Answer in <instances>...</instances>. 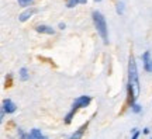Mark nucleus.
<instances>
[{
  "label": "nucleus",
  "instance_id": "nucleus-11",
  "mask_svg": "<svg viewBox=\"0 0 152 139\" xmlns=\"http://www.w3.org/2000/svg\"><path fill=\"white\" fill-rule=\"evenodd\" d=\"M76 112H77V111H75L73 108H71V111H69V112H66V115L64 117V124H65V125H69V124L73 121V118H75V115H76Z\"/></svg>",
  "mask_w": 152,
  "mask_h": 139
},
{
  "label": "nucleus",
  "instance_id": "nucleus-22",
  "mask_svg": "<svg viewBox=\"0 0 152 139\" xmlns=\"http://www.w3.org/2000/svg\"><path fill=\"white\" fill-rule=\"evenodd\" d=\"M151 139H152V138H151Z\"/></svg>",
  "mask_w": 152,
  "mask_h": 139
},
{
  "label": "nucleus",
  "instance_id": "nucleus-9",
  "mask_svg": "<svg viewBox=\"0 0 152 139\" xmlns=\"http://www.w3.org/2000/svg\"><path fill=\"white\" fill-rule=\"evenodd\" d=\"M28 139H48V138L41 132V129L33 128L30 129V132H28Z\"/></svg>",
  "mask_w": 152,
  "mask_h": 139
},
{
  "label": "nucleus",
  "instance_id": "nucleus-10",
  "mask_svg": "<svg viewBox=\"0 0 152 139\" xmlns=\"http://www.w3.org/2000/svg\"><path fill=\"white\" fill-rule=\"evenodd\" d=\"M87 0H65V6L68 9H73L79 4H86Z\"/></svg>",
  "mask_w": 152,
  "mask_h": 139
},
{
  "label": "nucleus",
  "instance_id": "nucleus-14",
  "mask_svg": "<svg viewBox=\"0 0 152 139\" xmlns=\"http://www.w3.org/2000/svg\"><path fill=\"white\" fill-rule=\"evenodd\" d=\"M124 10H125V6L123 1H117L115 3V13L118 14V16H123L124 14Z\"/></svg>",
  "mask_w": 152,
  "mask_h": 139
},
{
  "label": "nucleus",
  "instance_id": "nucleus-8",
  "mask_svg": "<svg viewBox=\"0 0 152 139\" xmlns=\"http://www.w3.org/2000/svg\"><path fill=\"white\" fill-rule=\"evenodd\" d=\"M35 31L38 34H45V35H54L55 34V28H52L48 24H38L35 27Z\"/></svg>",
  "mask_w": 152,
  "mask_h": 139
},
{
  "label": "nucleus",
  "instance_id": "nucleus-2",
  "mask_svg": "<svg viewBox=\"0 0 152 139\" xmlns=\"http://www.w3.org/2000/svg\"><path fill=\"white\" fill-rule=\"evenodd\" d=\"M92 21L100 38L107 45L109 44V25H107V21H106V17L103 16V13L99 10H94L92 13Z\"/></svg>",
  "mask_w": 152,
  "mask_h": 139
},
{
  "label": "nucleus",
  "instance_id": "nucleus-15",
  "mask_svg": "<svg viewBox=\"0 0 152 139\" xmlns=\"http://www.w3.org/2000/svg\"><path fill=\"white\" fill-rule=\"evenodd\" d=\"M130 107H131V111L134 112V114H140V112L142 111V107L138 104V103H134V104H132V106H130Z\"/></svg>",
  "mask_w": 152,
  "mask_h": 139
},
{
  "label": "nucleus",
  "instance_id": "nucleus-16",
  "mask_svg": "<svg viewBox=\"0 0 152 139\" xmlns=\"http://www.w3.org/2000/svg\"><path fill=\"white\" fill-rule=\"evenodd\" d=\"M17 136L18 139H28V132H24L21 128L17 129Z\"/></svg>",
  "mask_w": 152,
  "mask_h": 139
},
{
  "label": "nucleus",
  "instance_id": "nucleus-3",
  "mask_svg": "<svg viewBox=\"0 0 152 139\" xmlns=\"http://www.w3.org/2000/svg\"><path fill=\"white\" fill-rule=\"evenodd\" d=\"M90 103H92V97L90 96H79L75 98V101L72 104V108H73L75 111H79L82 108L89 107Z\"/></svg>",
  "mask_w": 152,
  "mask_h": 139
},
{
  "label": "nucleus",
  "instance_id": "nucleus-13",
  "mask_svg": "<svg viewBox=\"0 0 152 139\" xmlns=\"http://www.w3.org/2000/svg\"><path fill=\"white\" fill-rule=\"evenodd\" d=\"M17 3H18V6H20V7H23V9L26 10V9L33 7L34 0H17Z\"/></svg>",
  "mask_w": 152,
  "mask_h": 139
},
{
  "label": "nucleus",
  "instance_id": "nucleus-1",
  "mask_svg": "<svg viewBox=\"0 0 152 139\" xmlns=\"http://www.w3.org/2000/svg\"><path fill=\"white\" fill-rule=\"evenodd\" d=\"M127 98H128V104L132 106L137 103L138 97H140V91H141V84H140V73H138V68H137V62L134 55H130L128 58V70H127Z\"/></svg>",
  "mask_w": 152,
  "mask_h": 139
},
{
  "label": "nucleus",
  "instance_id": "nucleus-18",
  "mask_svg": "<svg viewBox=\"0 0 152 139\" xmlns=\"http://www.w3.org/2000/svg\"><path fill=\"white\" fill-rule=\"evenodd\" d=\"M58 28H59V30H65V28H66V24H65V23L61 21L59 24H58Z\"/></svg>",
  "mask_w": 152,
  "mask_h": 139
},
{
  "label": "nucleus",
  "instance_id": "nucleus-21",
  "mask_svg": "<svg viewBox=\"0 0 152 139\" xmlns=\"http://www.w3.org/2000/svg\"><path fill=\"white\" fill-rule=\"evenodd\" d=\"M94 1H96V3H100V1H102V0H94Z\"/></svg>",
  "mask_w": 152,
  "mask_h": 139
},
{
  "label": "nucleus",
  "instance_id": "nucleus-20",
  "mask_svg": "<svg viewBox=\"0 0 152 139\" xmlns=\"http://www.w3.org/2000/svg\"><path fill=\"white\" fill-rule=\"evenodd\" d=\"M7 82H9V83H11V75H9L7 77H6V83H7Z\"/></svg>",
  "mask_w": 152,
  "mask_h": 139
},
{
  "label": "nucleus",
  "instance_id": "nucleus-19",
  "mask_svg": "<svg viewBox=\"0 0 152 139\" xmlns=\"http://www.w3.org/2000/svg\"><path fill=\"white\" fill-rule=\"evenodd\" d=\"M142 134L148 135V134H149V128H144V131H142Z\"/></svg>",
  "mask_w": 152,
  "mask_h": 139
},
{
  "label": "nucleus",
  "instance_id": "nucleus-5",
  "mask_svg": "<svg viewBox=\"0 0 152 139\" xmlns=\"http://www.w3.org/2000/svg\"><path fill=\"white\" fill-rule=\"evenodd\" d=\"M1 110H3L6 114H14L16 110H17V106L13 100H10V98H4L3 103H1Z\"/></svg>",
  "mask_w": 152,
  "mask_h": 139
},
{
  "label": "nucleus",
  "instance_id": "nucleus-6",
  "mask_svg": "<svg viewBox=\"0 0 152 139\" xmlns=\"http://www.w3.org/2000/svg\"><path fill=\"white\" fill-rule=\"evenodd\" d=\"M87 125H89V122L83 124L82 127H79L77 129H75V131H73L69 136H66L65 139H82V138H83V135H85V132H86Z\"/></svg>",
  "mask_w": 152,
  "mask_h": 139
},
{
  "label": "nucleus",
  "instance_id": "nucleus-4",
  "mask_svg": "<svg viewBox=\"0 0 152 139\" xmlns=\"http://www.w3.org/2000/svg\"><path fill=\"white\" fill-rule=\"evenodd\" d=\"M142 59V65H144V70L148 72V73H152V55L149 51H145L144 54L141 55Z\"/></svg>",
  "mask_w": 152,
  "mask_h": 139
},
{
  "label": "nucleus",
  "instance_id": "nucleus-7",
  "mask_svg": "<svg viewBox=\"0 0 152 139\" xmlns=\"http://www.w3.org/2000/svg\"><path fill=\"white\" fill-rule=\"evenodd\" d=\"M37 13V10L34 9V7H30V9H26V10H23L20 14H18V21L20 23H26L28 21L31 17L34 16Z\"/></svg>",
  "mask_w": 152,
  "mask_h": 139
},
{
  "label": "nucleus",
  "instance_id": "nucleus-17",
  "mask_svg": "<svg viewBox=\"0 0 152 139\" xmlns=\"http://www.w3.org/2000/svg\"><path fill=\"white\" fill-rule=\"evenodd\" d=\"M132 131V136H131V139H138L140 138V135H141V132L138 131L137 128H134V129H131Z\"/></svg>",
  "mask_w": 152,
  "mask_h": 139
},
{
  "label": "nucleus",
  "instance_id": "nucleus-12",
  "mask_svg": "<svg viewBox=\"0 0 152 139\" xmlns=\"http://www.w3.org/2000/svg\"><path fill=\"white\" fill-rule=\"evenodd\" d=\"M18 77H20V80H23V82H27L28 79H30V73H28L27 68H21V69L18 70Z\"/></svg>",
  "mask_w": 152,
  "mask_h": 139
}]
</instances>
